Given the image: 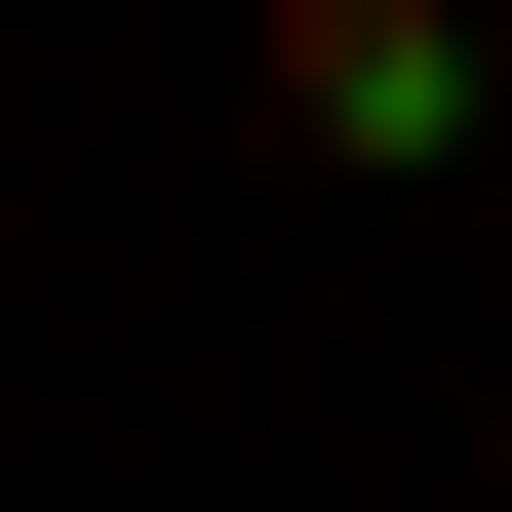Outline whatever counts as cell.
Listing matches in <instances>:
<instances>
[{"mask_svg":"<svg viewBox=\"0 0 512 512\" xmlns=\"http://www.w3.org/2000/svg\"><path fill=\"white\" fill-rule=\"evenodd\" d=\"M237 119L316 158V197H434L512 119V0H237Z\"/></svg>","mask_w":512,"mask_h":512,"instance_id":"6da1fadb","label":"cell"}]
</instances>
